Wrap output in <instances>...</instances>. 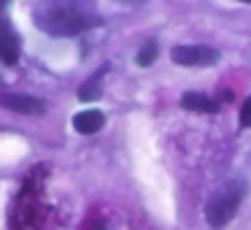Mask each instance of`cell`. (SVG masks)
<instances>
[{"instance_id":"cell-1","label":"cell","mask_w":251,"mask_h":230,"mask_svg":"<svg viewBox=\"0 0 251 230\" xmlns=\"http://www.w3.org/2000/svg\"><path fill=\"white\" fill-rule=\"evenodd\" d=\"M33 22L51 38H73L103 25L92 0H38L33 6Z\"/></svg>"},{"instance_id":"cell-2","label":"cell","mask_w":251,"mask_h":230,"mask_svg":"<svg viewBox=\"0 0 251 230\" xmlns=\"http://www.w3.org/2000/svg\"><path fill=\"white\" fill-rule=\"evenodd\" d=\"M243 195H246V184L240 179L224 181V184L211 195V201L205 203V222L211 225L213 230L227 228V225L232 222V217L238 214Z\"/></svg>"},{"instance_id":"cell-3","label":"cell","mask_w":251,"mask_h":230,"mask_svg":"<svg viewBox=\"0 0 251 230\" xmlns=\"http://www.w3.org/2000/svg\"><path fill=\"white\" fill-rule=\"evenodd\" d=\"M219 52L211 49V46H200V44H181L173 46L170 52V60L176 65H184V68H208V65H216L219 62Z\"/></svg>"},{"instance_id":"cell-4","label":"cell","mask_w":251,"mask_h":230,"mask_svg":"<svg viewBox=\"0 0 251 230\" xmlns=\"http://www.w3.org/2000/svg\"><path fill=\"white\" fill-rule=\"evenodd\" d=\"M22 55V41L14 25L6 17H0V62L3 65H17Z\"/></svg>"},{"instance_id":"cell-5","label":"cell","mask_w":251,"mask_h":230,"mask_svg":"<svg viewBox=\"0 0 251 230\" xmlns=\"http://www.w3.org/2000/svg\"><path fill=\"white\" fill-rule=\"evenodd\" d=\"M0 106L8 111H17V114H41V111H46V100L17 92H0Z\"/></svg>"},{"instance_id":"cell-6","label":"cell","mask_w":251,"mask_h":230,"mask_svg":"<svg viewBox=\"0 0 251 230\" xmlns=\"http://www.w3.org/2000/svg\"><path fill=\"white\" fill-rule=\"evenodd\" d=\"M105 125V114L98 109H87V111H78L73 116V130H78L81 136H92V133L103 130Z\"/></svg>"},{"instance_id":"cell-7","label":"cell","mask_w":251,"mask_h":230,"mask_svg":"<svg viewBox=\"0 0 251 230\" xmlns=\"http://www.w3.org/2000/svg\"><path fill=\"white\" fill-rule=\"evenodd\" d=\"M105 73H108V65L98 68V71L78 87V100H81V103H92V100H98L100 95H103V87H100V84H103Z\"/></svg>"},{"instance_id":"cell-8","label":"cell","mask_w":251,"mask_h":230,"mask_svg":"<svg viewBox=\"0 0 251 230\" xmlns=\"http://www.w3.org/2000/svg\"><path fill=\"white\" fill-rule=\"evenodd\" d=\"M181 106L189 111H200V114H213L219 111V103L208 95H200V92H184L181 95Z\"/></svg>"},{"instance_id":"cell-9","label":"cell","mask_w":251,"mask_h":230,"mask_svg":"<svg viewBox=\"0 0 251 230\" xmlns=\"http://www.w3.org/2000/svg\"><path fill=\"white\" fill-rule=\"evenodd\" d=\"M157 55H159V46H157V41H146V44L141 46V52H138L135 62H138L141 68H149L154 60H157Z\"/></svg>"},{"instance_id":"cell-10","label":"cell","mask_w":251,"mask_h":230,"mask_svg":"<svg viewBox=\"0 0 251 230\" xmlns=\"http://www.w3.org/2000/svg\"><path fill=\"white\" fill-rule=\"evenodd\" d=\"M240 125L251 127V98L243 100V109H240Z\"/></svg>"},{"instance_id":"cell-11","label":"cell","mask_w":251,"mask_h":230,"mask_svg":"<svg viewBox=\"0 0 251 230\" xmlns=\"http://www.w3.org/2000/svg\"><path fill=\"white\" fill-rule=\"evenodd\" d=\"M87 230H105V225H103V222H89Z\"/></svg>"},{"instance_id":"cell-12","label":"cell","mask_w":251,"mask_h":230,"mask_svg":"<svg viewBox=\"0 0 251 230\" xmlns=\"http://www.w3.org/2000/svg\"><path fill=\"white\" fill-rule=\"evenodd\" d=\"M8 3H11V0H0V11H3V8L8 6Z\"/></svg>"},{"instance_id":"cell-13","label":"cell","mask_w":251,"mask_h":230,"mask_svg":"<svg viewBox=\"0 0 251 230\" xmlns=\"http://www.w3.org/2000/svg\"><path fill=\"white\" fill-rule=\"evenodd\" d=\"M122 3H146V0H122Z\"/></svg>"},{"instance_id":"cell-14","label":"cell","mask_w":251,"mask_h":230,"mask_svg":"<svg viewBox=\"0 0 251 230\" xmlns=\"http://www.w3.org/2000/svg\"><path fill=\"white\" fill-rule=\"evenodd\" d=\"M240 3H251V0H240Z\"/></svg>"}]
</instances>
